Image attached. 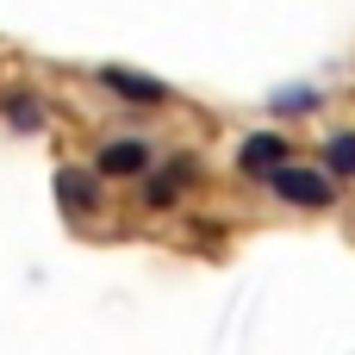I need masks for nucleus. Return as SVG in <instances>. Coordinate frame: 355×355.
<instances>
[{
    "label": "nucleus",
    "instance_id": "obj_1",
    "mask_svg": "<svg viewBox=\"0 0 355 355\" xmlns=\"http://www.w3.org/2000/svg\"><path fill=\"white\" fill-rule=\"evenodd\" d=\"M268 187H275L287 206H306V212H318V206H331V200H337L331 168H306V162H281V168L268 175Z\"/></svg>",
    "mask_w": 355,
    "mask_h": 355
},
{
    "label": "nucleus",
    "instance_id": "obj_2",
    "mask_svg": "<svg viewBox=\"0 0 355 355\" xmlns=\"http://www.w3.org/2000/svg\"><path fill=\"white\" fill-rule=\"evenodd\" d=\"M100 81L119 94V100H137V106H168V87L150 81V75H131V69H100Z\"/></svg>",
    "mask_w": 355,
    "mask_h": 355
},
{
    "label": "nucleus",
    "instance_id": "obj_3",
    "mask_svg": "<svg viewBox=\"0 0 355 355\" xmlns=\"http://www.w3.org/2000/svg\"><path fill=\"white\" fill-rule=\"evenodd\" d=\"M287 162V144L275 137V131H256V137H243V150H237V168L243 175H275Z\"/></svg>",
    "mask_w": 355,
    "mask_h": 355
},
{
    "label": "nucleus",
    "instance_id": "obj_4",
    "mask_svg": "<svg viewBox=\"0 0 355 355\" xmlns=\"http://www.w3.org/2000/svg\"><path fill=\"white\" fill-rule=\"evenodd\" d=\"M144 168H150V144H137V137H119L94 156V175H144Z\"/></svg>",
    "mask_w": 355,
    "mask_h": 355
},
{
    "label": "nucleus",
    "instance_id": "obj_5",
    "mask_svg": "<svg viewBox=\"0 0 355 355\" xmlns=\"http://www.w3.org/2000/svg\"><path fill=\"white\" fill-rule=\"evenodd\" d=\"M56 200H62L69 212H94V206H100V187H94V175H81V168H56Z\"/></svg>",
    "mask_w": 355,
    "mask_h": 355
},
{
    "label": "nucleus",
    "instance_id": "obj_6",
    "mask_svg": "<svg viewBox=\"0 0 355 355\" xmlns=\"http://www.w3.org/2000/svg\"><path fill=\"white\" fill-rule=\"evenodd\" d=\"M324 168H331V175H355V131H337V137L324 144Z\"/></svg>",
    "mask_w": 355,
    "mask_h": 355
},
{
    "label": "nucleus",
    "instance_id": "obj_7",
    "mask_svg": "<svg viewBox=\"0 0 355 355\" xmlns=\"http://www.w3.org/2000/svg\"><path fill=\"white\" fill-rule=\"evenodd\" d=\"M6 119H12L19 131H37V125H44V119H37V100H25V94H19V100H6Z\"/></svg>",
    "mask_w": 355,
    "mask_h": 355
},
{
    "label": "nucleus",
    "instance_id": "obj_8",
    "mask_svg": "<svg viewBox=\"0 0 355 355\" xmlns=\"http://www.w3.org/2000/svg\"><path fill=\"white\" fill-rule=\"evenodd\" d=\"M306 106H318V94H312V87H293V94H281V112H306Z\"/></svg>",
    "mask_w": 355,
    "mask_h": 355
}]
</instances>
